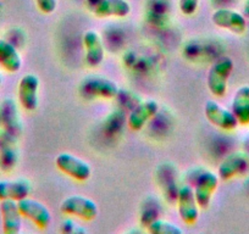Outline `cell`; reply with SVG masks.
Here are the masks:
<instances>
[{
  "instance_id": "2e32d148",
  "label": "cell",
  "mask_w": 249,
  "mask_h": 234,
  "mask_svg": "<svg viewBox=\"0 0 249 234\" xmlns=\"http://www.w3.org/2000/svg\"><path fill=\"white\" fill-rule=\"evenodd\" d=\"M131 5L127 0H102L94 6V14L98 17H120L130 15Z\"/></svg>"
},
{
  "instance_id": "8fae6325",
  "label": "cell",
  "mask_w": 249,
  "mask_h": 234,
  "mask_svg": "<svg viewBox=\"0 0 249 234\" xmlns=\"http://www.w3.org/2000/svg\"><path fill=\"white\" fill-rule=\"evenodd\" d=\"M86 51V63L90 67H98L104 61L105 49L99 33L95 31H87L82 38Z\"/></svg>"
},
{
  "instance_id": "5b68a950",
  "label": "cell",
  "mask_w": 249,
  "mask_h": 234,
  "mask_svg": "<svg viewBox=\"0 0 249 234\" xmlns=\"http://www.w3.org/2000/svg\"><path fill=\"white\" fill-rule=\"evenodd\" d=\"M204 115L209 123L222 131H234L239 125L233 112L215 100H208L205 102Z\"/></svg>"
},
{
  "instance_id": "8992f818",
  "label": "cell",
  "mask_w": 249,
  "mask_h": 234,
  "mask_svg": "<svg viewBox=\"0 0 249 234\" xmlns=\"http://www.w3.org/2000/svg\"><path fill=\"white\" fill-rule=\"evenodd\" d=\"M177 209L183 223L192 226L199 217V205L196 199L195 190L191 185H182L177 195Z\"/></svg>"
},
{
  "instance_id": "277c9868",
  "label": "cell",
  "mask_w": 249,
  "mask_h": 234,
  "mask_svg": "<svg viewBox=\"0 0 249 234\" xmlns=\"http://www.w3.org/2000/svg\"><path fill=\"white\" fill-rule=\"evenodd\" d=\"M219 176L209 169L202 171L197 176L193 190H195L196 199L200 209L205 210L210 206L213 197L219 187Z\"/></svg>"
},
{
  "instance_id": "9c48e42d",
  "label": "cell",
  "mask_w": 249,
  "mask_h": 234,
  "mask_svg": "<svg viewBox=\"0 0 249 234\" xmlns=\"http://www.w3.org/2000/svg\"><path fill=\"white\" fill-rule=\"evenodd\" d=\"M81 90L86 97L112 99L120 92L117 83L105 77H88L83 81Z\"/></svg>"
},
{
  "instance_id": "5bb4252c",
  "label": "cell",
  "mask_w": 249,
  "mask_h": 234,
  "mask_svg": "<svg viewBox=\"0 0 249 234\" xmlns=\"http://www.w3.org/2000/svg\"><path fill=\"white\" fill-rule=\"evenodd\" d=\"M159 111V104L155 100H144L131 111L128 127L132 131H141Z\"/></svg>"
},
{
  "instance_id": "52a82bcc",
  "label": "cell",
  "mask_w": 249,
  "mask_h": 234,
  "mask_svg": "<svg viewBox=\"0 0 249 234\" xmlns=\"http://www.w3.org/2000/svg\"><path fill=\"white\" fill-rule=\"evenodd\" d=\"M18 205L22 217L32 221L38 228L45 229L52 223V212L43 202L27 197L18 201Z\"/></svg>"
},
{
  "instance_id": "3957f363",
  "label": "cell",
  "mask_w": 249,
  "mask_h": 234,
  "mask_svg": "<svg viewBox=\"0 0 249 234\" xmlns=\"http://www.w3.org/2000/svg\"><path fill=\"white\" fill-rule=\"evenodd\" d=\"M60 211L64 215L78 217L85 221H93L98 216V205L89 198L76 194L62 200Z\"/></svg>"
},
{
  "instance_id": "603a6c76",
  "label": "cell",
  "mask_w": 249,
  "mask_h": 234,
  "mask_svg": "<svg viewBox=\"0 0 249 234\" xmlns=\"http://www.w3.org/2000/svg\"><path fill=\"white\" fill-rule=\"evenodd\" d=\"M1 83H3V76L0 73V85H1Z\"/></svg>"
},
{
  "instance_id": "ffe728a7",
  "label": "cell",
  "mask_w": 249,
  "mask_h": 234,
  "mask_svg": "<svg viewBox=\"0 0 249 234\" xmlns=\"http://www.w3.org/2000/svg\"><path fill=\"white\" fill-rule=\"evenodd\" d=\"M199 0H178L179 11L184 16H192L197 11Z\"/></svg>"
},
{
  "instance_id": "ac0fdd59",
  "label": "cell",
  "mask_w": 249,
  "mask_h": 234,
  "mask_svg": "<svg viewBox=\"0 0 249 234\" xmlns=\"http://www.w3.org/2000/svg\"><path fill=\"white\" fill-rule=\"evenodd\" d=\"M231 111L239 125H249V85H242L234 93L231 102Z\"/></svg>"
},
{
  "instance_id": "9a60e30c",
  "label": "cell",
  "mask_w": 249,
  "mask_h": 234,
  "mask_svg": "<svg viewBox=\"0 0 249 234\" xmlns=\"http://www.w3.org/2000/svg\"><path fill=\"white\" fill-rule=\"evenodd\" d=\"M32 185L27 180L0 181V201L1 200H20L30 197Z\"/></svg>"
},
{
  "instance_id": "7a4b0ae2",
  "label": "cell",
  "mask_w": 249,
  "mask_h": 234,
  "mask_svg": "<svg viewBox=\"0 0 249 234\" xmlns=\"http://www.w3.org/2000/svg\"><path fill=\"white\" fill-rule=\"evenodd\" d=\"M56 167L65 173L66 176L78 182L88 181L92 176V167L86 160L70 154V152H61L55 159Z\"/></svg>"
},
{
  "instance_id": "30bf717a",
  "label": "cell",
  "mask_w": 249,
  "mask_h": 234,
  "mask_svg": "<svg viewBox=\"0 0 249 234\" xmlns=\"http://www.w3.org/2000/svg\"><path fill=\"white\" fill-rule=\"evenodd\" d=\"M212 20L216 27L230 31L234 34H243L247 31L246 17L231 9H217L212 15Z\"/></svg>"
},
{
  "instance_id": "e0dca14e",
  "label": "cell",
  "mask_w": 249,
  "mask_h": 234,
  "mask_svg": "<svg viewBox=\"0 0 249 234\" xmlns=\"http://www.w3.org/2000/svg\"><path fill=\"white\" fill-rule=\"evenodd\" d=\"M0 66L10 73H16L22 67V57L15 45L0 39Z\"/></svg>"
},
{
  "instance_id": "7c38bea8",
  "label": "cell",
  "mask_w": 249,
  "mask_h": 234,
  "mask_svg": "<svg viewBox=\"0 0 249 234\" xmlns=\"http://www.w3.org/2000/svg\"><path fill=\"white\" fill-rule=\"evenodd\" d=\"M0 214L3 221V231L6 234H18L22 228V215L15 200H1Z\"/></svg>"
},
{
  "instance_id": "ba28073f",
  "label": "cell",
  "mask_w": 249,
  "mask_h": 234,
  "mask_svg": "<svg viewBox=\"0 0 249 234\" xmlns=\"http://www.w3.org/2000/svg\"><path fill=\"white\" fill-rule=\"evenodd\" d=\"M39 85V78L33 73H27V75L22 76V78L18 82V101L26 111H35L38 107V104H39V97H38Z\"/></svg>"
},
{
  "instance_id": "6da1fadb",
  "label": "cell",
  "mask_w": 249,
  "mask_h": 234,
  "mask_svg": "<svg viewBox=\"0 0 249 234\" xmlns=\"http://www.w3.org/2000/svg\"><path fill=\"white\" fill-rule=\"evenodd\" d=\"M234 64L230 57H224L209 68L207 85L210 94L216 98H224L227 93L229 78L233 71Z\"/></svg>"
},
{
  "instance_id": "4fadbf2b",
  "label": "cell",
  "mask_w": 249,
  "mask_h": 234,
  "mask_svg": "<svg viewBox=\"0 0 249 234\" xmlns=\"http://www.w3.org/2000/svg\"><path fill=\"white\" fill-rule=\"evenodd\" d=\"M249 168L248 157L241 152H234L229 155L224 161L220 164L217 169V176L222 181H230L232 178L246 173Z\"/></svg>"
},
{
  "instance_id": "d6986e66",
  "label": "cell",
  "mask_w": 249,
  "mask_h": 234,
  "mask_svg": "<svg viewBox=\"0 0 249 234\" xmlns=\"http://www.w3.org/2000/svg\"><path fill=\"white\" fill-rule=\"evenodd\" d=\"M148 232L152 234H182V228L166 219H153L148 224Z\"/></svg>"
},
{
  "instance_id": "7402d4cb",
  "label": "cell",
  "mask_w": 249,
  "mask_h": 234,
  "mask_svg": "<svg viewBox=\"0 0 249 234\" xmlns=\"http://www.w3.org/2000/svg\"><path fill=\"white\" fill-rule=\"evenodd\" d=\"M87 1L89 3V5H92L93 8H94V6L97 5V4H99L102 0H87Z\"/></svg>"
},
{
  "instance_id": "44dd1931",
  "label": "cell",
  "mask_w": 249,
  "mask_h": 234,
  "mask_svg": "<svg viewBox=\"0 0 249 234\" xmlns=\"http://www.w3.org/2000/svg\"><path fill=\"white\" fill-rule=\"evenodd\" d=\"M37 8L39 11L45 15H50L56 10L57 6V0H36Z\"/></svg>"
}]
</instances>
